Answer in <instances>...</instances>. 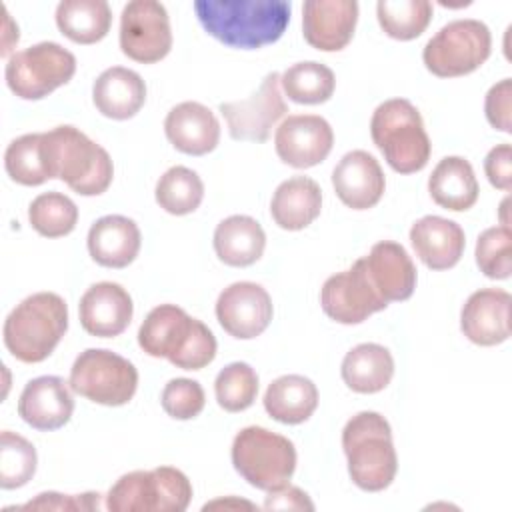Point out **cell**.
I'll list each match as a JSON object with an SVG mask.
<instances>
[{
  "label": "cell",
  "mask_w": 512,
  "mask_h": 512,
  "mask_svg": "<svg viewBox=\"0 0 512 512\" xmlns=\"http://www.w3.org/2000/svg\"><path fill=\"white\" fill-rule=\"evenodd\" d=\"M194 12L202 28L218 42L256 50L284 34L292 6L286 0H196Z\"/></svg>",
  "instance_id": "obj_1"
},
{
  "label": "cell",
  "mask_w": 512,
  "mask_h": 512,
  "mask_svg": "<svg viewBox=\"0 0 512 512\" xmlns=\"http://www.w3.org/2000/svg\"><path fill=\"white\" fill-rule=\"evenodd\" d=\"M138 346L182 370H200L216 356L212 330L176 304H160L148 312L138 330Z\"/></svg>",
  "instance_id": "obj_2"
},
{
  "label": "cell",
  "mask_w": 512,
  "mask_h": 512,
  "mask_svg": "<svg viewBox=\"0 0 512 512\" xmlns=\"http://www.w3.org/2000/svg\"><path fill=\"white\" fill-rule=\"evenodd\" d=\"M42 152L50 180L58 178L76 194L98 196L114 178L110 154L74 126L42 132Z\"/></svg>",
  "instance_id": "obj_3"
},
{
  "label": "cell",
  "mask_w": 512,
  "mask_h": 512,
  "mask_svg": "<svg viewBox=\"0 0 512 512\" xmlns=\"http://www.w3.org/2000/svg\"><path fill=\"white\" fill-rule=\"evenodd\" d=\"M68 330V306L54 292H36L24 298L4 320V344L24 362L46 360Z\"/></svg>",
  "instance_id": "obj_4"
},
{
  "label": "cell",
  "mask_w": 512,
  "mask_h": 512,
  "mask_svg": "<svg viewBox=\"0 0 512 512\" xmlns=\"http://www.w3.org/2000/svg\"><path fill=\"white\" fill-rule=\"evenodd\" d=\"M342 448L352 482L366 492H380L398 472V456L388 420L378 412L354 414L342 430Z\"/></svg>",
  "instance_id": "obj_5"
},
{
  "label": "cell",
  "mask_w": 512,
  "mask_h": 512,
  "mask_svg": "<svg viewBox=\"0 0 512 512\" xmlns=\"http://www.w3.org/2000/svg\"><path fill=\"white\" fill-rule=\"evenodd\" d=\"M370 134L388 166L398 174L422 170L432 152L418 108L406 98L382 102L370 120Z\"/></svg>",
  "instance_id": "obj_6"
},
{
  "label": "cell",
  "mask_w": 512,
  "mask_h": 512,
  "mask_svg": "<svg viewBox=\"0 0 512 512\" xmlns=\"http://www.w3.org/2000/svg\"><path fill=\"white\" fill-rule=\"evenodd\" d=\"M192 500L188 476L174 466L120 476L106 496L110 512H184Z\"/></svg>",
  "instance_id": "obj_7"
},
{
  "label": "cell",
  "mask_w": 512,
  "mask_h": 512,
  "mask_svg": "<svg viewBox=\"0 0 512 512\" xmlns=\"http://www.w3.org/2000/svg\"><path fill=\"white\" fill-rule=\"evenodd\" d=\"M234 470L254 488L272 490L290 482L296 470L292 440L262 426L242 428L232 442Z\"/></svg>",
  "instance_id": "obj_8"
},
{
  "label": "cell",
  "mask_w": 512,
  "mask_h": 512,
  "mask_svg": "<svg viewBox=\"0 0 512 512\" xmlns=\"http://www.w3.org/2000/svg\"><path fill=\"white\" fill-rule=\"evenodd\" d=\"M492 36L484 22L474 18L452 20L424 46L422 60L438 78L466 76L478 70L490 56Z\"/></svg>",
  "instance_id": "obj_9"
},
{
  "label": "cell",
  "mask_w": 512,
  "mask_h": 512,
  "mask_svg": "<svg viewBox=\"0 0 512 512\" xmlns=\"http://www.w3.org/2000/svg\"><path fill=\"white\" fill-rule=\"evenodd\" d=\"M72 392L102 406H122L138 388V370L124 356L106 348H88L70 368Z\"/></svg>",
  "instance_id": "obj_10"
},
{
  "label": "cell",
  "mask_w": 512,
  "mask_h": 512,
  "mask_svg": "<svg viewBox=\"0 0 512 512\" xmlns=\"http://www.w3.org/2000/svg\"><path fill=\"white\" fill-rule=\"evenodd\" d=\"M76 72V58L58 42H38L14 52L4 70L8 88L22 100H40L68 84Z\"/></svg>",
  "instance_id": "obj_11"
},
{
  "label": "cell",
  "mask_w": 512,
  "mask_h": 512,
  "mask_svg": "<svg viewBox=\"0 0 512 512\" xmlns=\"http://www.w3.org/2000/svg\"><path fill=\"white\" fill-rule=\"evenodd\" d=\"M120 48L142 64H154L168 56L172 30L166 8L156 0H132L120 16Z\"/></svg>",
  "instance_id": "obj_12"
},
{
  "label": "cell",
  "mask_w": 512,
  "mask_h": 512,
  "mask_svg": "<svg viewBox=\"0 0 512 512\" xmlns=\"http://www.w3.org/2000/svg\"><path fill=\"white\" fill-rule=\"evenodd\" d=\"M280 88V74L270 72L250 98L220 104V112L234 140L266 142L270 138L274 124L288 112Z\"/></svg>",
  "instance_id": "obj_13"
},
{
  "label": "cell",
  "mask_w": 512,
  "mask_h": 512,
  "mask_svg": "<svg viewBox=\"0 0 512 512\" xmlns=\"http://www.w3.org/2000/svg\"><path fill=\"white\" fill-rule=\"evenodd\" d=\"M320 304L324 314L340 324H360L388 306L370 282L364 258H358L348 270L338 272L324 282Z\"/></svg>",
  "instance_id": "obj_14"
},
{
  "label": "cell",
  "mask_w": 512,
  "mask_h": 512,
  "mask_svg": "<svg viewBox=\"0 0 512 512\" xmlns=\"http://www.w3.org/2000/svg\"><path fill=\"white\" fill-rule=\"evenodd\" d=\"M334 144L328 120L316 114H290L274 134L278 158L292 168H312L326 160Z\"/></svg>",
  "instance_id": "obj_15"
},
{
  "label": "cell",
  "mask_w": 512,
  "mask_h": 512,
  "mask_svg": "<svg viewBox=\"0 0 512 512\" xmlns=\"http://www.w3.org/2000/svg\"><path fill=\"white\" fill-rule=\"evenodd\" d=\"M272 298L256 282H234L216 300L220 326L238 340L260 336L272 320Z\"/></svg>",
  "instance_id": "obj_16"
},
{
  "label": "cell",
  "mask_w": 512,
  "mask_h": 512,
  "mask_svg": "<svg viewBox=\"0 0 512 512\" xmlns=\"http://www.w3.org/2000/svg\"><path fill=\"white\" fill-rule=\"evenodd\" d=\"M358 22L354 0H308L302 6V32L306 42L322 52L348 46Z\"/></svg>",
  "instance_id": "obj_17"
},
{
  "label": "cell",
  "mask_w": 512,
  "mask_h": 512,
  "mask_svg": "<svg viewBox=\"0 0 512 512\" xmlns=\"http://www.w3.org/2000/svg\"><path fill=\"white\" fill-rule=\"evenodd\" d=\"M512 296L502 288H482L468 296L460 312V330L478 346H496L510 338Z\"/></svg>",
  "instance_id": "obj_18"
},
{
  "label": "cell",
  "mask_w": 512,
  "mask_h": 512,
  "mask_svg": "<svg viewBox=\"0 0 512 512\" xmlns=\"http://www.w3.org/2000/svg\"><path fill=\"white\" fill-rule=\"evenodd\" d=\"M72 412V388L60 376H38L30 380L18 398L20 418L42 432L62 428L72 418Z\"/></svg>",
  "instance_id": "obj_19"
},
{
  "label": "cell",
  "mask_w": 512,
  "mask_h": 512,
  "mask_svg": "<svg viewBox=\"0 0 512 512\" xmlns=\"http://www.w3.org/2000/svg\"><path fill=\"white\" fill-rule=\"evenodd\" d=\"M336 196L352 210L376 206L384 194L386 178L378 160L366 150H352L332 170Z\"/></svg>",
  "instance_id": "obj_20"
},
{
  "label": "cell",
  "mask_w": 512,
  "mask_h": 512,
  "mask_svg": "<svg viewBox=\"0 0 512 512\" xmlns=\"http://www.w3.org/2000/svg\"><path fill=\"white\" fill-rule=\"evenodd\" d=\"M132 314V298L116 282L92 284L78 304L82 328L98 338H114L122 334L128 328Z\"/></svg>",
  "instance_id": "obj_21"
},
{
  "label": "cell",
  "mask_w": 512,
  "mask_h": 512,
  "mask_svg": "<svg viewBox=\"0 0 512 512\" xmlns=\"http://www.w3.org/2000/svg\"><path fill=\"white\" fill-rule=\"evenodd\" d=\"M366 272L376 292L390 304L408 300L416 288V266L406 248L392 240L376 242L364 256Z\"/></svg>",
  "instance_id": "obj_22"
},
{
  "label": "cell",
  "mask_w": 512,
  "mask_h": 512,
  "mask_svg": "<svg viewBox=\"0 0 512 512\" xmlns=\"http://www.w3.org/2000/svg\"><path fill=\"white\" fill-rule=\"evenodd\" d=\"M164 132L170 144L190 156H204L220 142V122L216 114L200 102L176 104L166 120Z\"/></svg>",
  "instance_id": "obj_23"
},
{
  "label": "cell",
  "mask_w": 512,
  "mask_h": 512,
  "mask_svg": "<svg viewBox=\"0 0 512 512\" xmlns=\"http://www.w3.org/2000/svg\"><path fill=\"white\" fill-rule=\"evenodd\" d=\"M86 244L96 264L106 268H126L138 256L142 236L132 218L108 214L90 226Z\"/></svg>",
  "instance_id": "obj_24"
},
{
  "label": "cell",
  "mask_w": 512,
  "mask_h": 512,
  "mask_svg": "<svg viewBox=\"0 0 512 512\" xmlns=\"http://www.w3.org/2000/svg\"><path fill=\"white\" fill-rule=\"evenodd\" d=\"M410 242L416 256L430 270H448L464 254L466 236L460 224L442 216H424L410 228Z\"/></svg>",
  "instance_id": "obj_25"
},
{
  "label": "cell",
  "mask_w": 512,
  "mask_h": 512,
  "mask_svg": "<svg viewBox=\"0 0 512 512\" xmlns=\"http://www.w3.org/2000/svg\"><path fill=\"white\" fill-rule=\"evenodd\" d=\"M96 110L112 120H128L140 112L146 102V84L138 72L112 66L106 68L92 86Z\"/></svg>",
  "instance_id": "obj_26"
},
{
  "label": "cell",
  "mask_w": 512,
  "mask_h": 512,
  "mask_svg": "<svg viewBox=\"0 0 512 512\" xmlns=\"http://www.w3.org/2000/svg\"><path fill=\"white\" fill-rule=\"evenodd\" d=\"M322 210V190L308 176L284 180L272 196L270 214L282 230H302L310 226Z\"/></svg>",
  "instance_id": "obj_27"
},
{
  "label": "cell",
  "mask_w": 512,
  "mask_h": 512,
  "mask_svg": "<svg viewBox=\"0 0 512 512\" xmlns=\"http://www.w3.org/2000/svg\"><path fill=\"white\" fill-rule=\"evenodd\" d=\"M428 192L438 206L464 212L476 204L480 188L474 168L466 158L446 156L434 166L428 178Z\"/></svg>",
  "instance_id": "obj_28"
},
{
  "label": "cell",
  "mask_w": 512,
  "mask_h": 512,
  "mask_svg": "<svg viewBox=\"0 0 512 512\" xmlns=\"http://www.w3.org/2000/svg\"><path fill=\"white\" fill-rule=\"evenodd\" d=\"M264 246L266 234L250 216H228L214 230V252L228 266L244 268L258 262Z\"/></svg>",
  "instance_id": "obj_29"
},
{
  "label": "cell",
  "mask_w": 512,
  "mask_h": 512,
  "mask_svg": "<svg viewBox=\"0 0 512 512\" xmlns=\"http://www.w3.org/2000/svg\"><path fill=\"white\" fill-rule=\"evenodd\" d=\"M318 406L316 384L300 374H286L270 382L264 394V410L282 424L306 422Z\"/></svg>",
  "instance_id": "obj_30"
},
{
  "label": "cell",
  "mask_w": 512,
  "mask_h": 512,
  "mask_svg": "<svg viewBox=\"0 0 512 512\" xmlns=\"http://www.w3.org/2000/svg\"><path fill=\"white\" fill-rule=\"evenodd\" d=\"M340 372L350 390L358 394H374L390 384L394 376V358L388 348L364 342L346 352Z\"/></svg>",
  "instance_id": "obj_31"
},
{
  "label": "cell",
  "mask_w": 512,
  "mask_h": 512,
  "mask_svg": "<svg viewBox=\"0 0 512 512\" xmlns=\"http://www.w3.org/2000/svg\"><path fill=\"white\" fill-rule=\"evenodd\" d=\"M112 24V10L104 0H62L56 8L58 30L76 44L100 42Z\"/></svg>",
  "instance_id": "obj_32"
},
{
  "label": "cell",
  "mask_w": 512,
  "mask_h": 512,
  "mask_svg": "<svg viewBox=\"0 0 512 512\" xmlns=\"http://www.w3.org/2000/svg\"><path fill=\"white\" fill-rule=\"evenodd\" d=\"M284 94L296 104H322L336 88L334 72L320 62H296L280 74Z\"/></svg>",
  "instance_id": "obj_33"
},
{
  "label": "cell",
  "mask_w": 512,
  "mask_h": 512,
  "mask_svg": "<svg viewBox=\"0 0 512 512\" xmlns=\"http://www.w3.org/2000/svg\"><path fill=\"white\" fill-rule=\"evenodd\" d=\"M154 196L162 210L174 216H184L202 204L204 184L194 170L172 166L158 178Z\"/></svg>",
  "instance_id": "obj_34"
},
{
  "label": "cell",
  "mask_w": 512,
  "mask_h": 512,
  "mask_svg": "<svg viewBox=\"0 0 512 512\" xmlns=\"http://www.w3.org/2000/svg\"><path fill=\"white\" fill-rule=\"evenodd\" d=\"M380 28L394 40L418 38L432 20L428 0H380L376 4Z\"/></svg>",
  "instance_id": "obj_35"
},
{
  "label": "cell",
  "mask_w": 512,
  "mask_h": 512,
  "mask_svg": "<svg viewBox=\"0 0 512 512\" xmlns=\"http://www.w3.org/2000/svg\"><path fill=\"white\" fill-rule=\"evenodd\" d=\"M28 220L40 236L60 238L76 228L78 208L62 192H44L30 202Z\"/></svg>",
  "instance_id": "obj_36"
},
{
  "label": "cell",
  "mask_w": 512,
  "mask_h": 512,
  "mask_svg": "<svg viewBox=\"0 0 512 512\" xmlns=\"http://www.w3.org/2000/svg\"><path fill=\"white\" fill-rule=\"evenodd\" d=\"M4 168L8 176L22 186H40L50 180L42 152V132L12 140L4 152Z\"/></svg>",
  "instance_id": "obj_37"
},
{
  "label": "cell",
  "mask_w": 512,
  "mask_h": 512,
  "mask_svg": "<svg viewBox=\"0 0 512 512\" xmlns=\"http://www.w3.org/2000/svg\"><path fill=\"white\" fill-rule=\"evenodd\" d=\"M36 448L20 434L2 430L0 434V486L14 490L28 484L36 472Z\"/></svg>",
  "instance_id": "obj_38"
},
{
  "label": "cell",
  "mask_w": 512,
  "mask_h": 512,
  "mask_svg": "<svg viewBox=\"0 0 512 512\" xmlns=\"http://www.w3.org/2000/svg\"><path fill=\"white\" fill-rule=\"evenodd\" d=\"M214 394L218 406L226 412H242L250 408L258 394V374L246 362H232L224 366L214 380Z\"/></svg>",
  "instance_id": "obj_39"
},
{
  "label": "cell",
  "mask_w": 512,
  "mask_h": 512,
  "mask_svg": "<svg viewBox=\"0 0 512 512\" xmlns=\"http://www.w3.org/2000/svg\"><path fill=\"white\" fill-rule=\"evenodd\" d=\"M476 264L484 276L506 280L512 272V232L508 226L486 228L476 240Z\"/></svg>",
  "instance_id": "obj_40"
},
{
  "label": "cell",
  "mask_w": 512,
  "mask_h": 512,
  "mask_svg": "<svg viewBox=\"0 0 512 512\" xmlns=\"http://www.w3.org/2000/svg\"><path fill=\"white\" fill-rule=\"evenodd\" d=\"M160 402L170 418L192 420L204 410L206 394L200 382L190 378H174L164 386Z\"/></svg>",
  "instance_id": "obj_41"
},
{
  "label": "cell",
  "mask_w": 512,
  "mask_h": 512,
  "mask_svg": "<svg viewBox=\"0 0 512 512\" xmlns=\"http://www.w3.org/2000/svg\"><path fill=\"white\" fill-rule=\"evenodd\" d=\"M512 82L510 78H504L496 82L488 92L484 100V112L490 126L496 130H502L506 134L512 132Z\"/></svg>",
  "instance_id": "obj_42"
},
{
  "label": "cell",
  "mask_w": 512,
  "mask_h": 512,
  "mask_svg": "<svg viewBox=\"0 0 512 512\" xmlns=\"http://www.w3.org/2000/svg\"><path fill=\"white\" fill-rule=\"evenodd\" d=\"M98 508H100L98 492H86L76 496L42 492L34 500L18 506V510H98Z\"/></svg>",
  "instance_id": "obj_43"
},
{
  "label": "cell",
  "mask_w": 512,
  "mask_h": 512,
  "mask_svg": "<svg viewBox=\"0 0 512 512\" xmlns=\"http://www.w3.org/2000/svg\"><path fill=\"white\" fill-rule=\"evenodd\" d=\"M484 172L488 182L508 192L512 188V148L508 142L494 146L484 158Z\"/></svg>",
  "instance_id": "obj_44"
},
{
  "label": "cell",
  "mask_w": 512,
  "mask_h": 512,
  "mask_svg": "<svg viewBox=\"0 0 512 512\" xmlns=\"http://www.w3.org/2000/svg\"><path fill=\"white\" fill-rule=\"evenodd\" d=\"M266 510H314L312 500L298 486H290L288 482L268 490L264 500Z\"/></svg>",
  "instance_id": "obj_45"
},
{
  "label": "cell",
  "mask_w": 512,
  "mask_h": 512,
  "mask_svg": "<svg viewBox=\"0 0 512 512\" xmlns=\"http://www.w3.org/2000/svg\"><path fill=\"white\" fill-rule=\"evenodd\" d=\"M18 38H20V34H18V26L12 22V18H10L8 10L4 8V36H2V50H0V54H2L4 58L10 54L12 46H16V44H18Z\"/></svg>",
  "instance_id": "obj_46"
},
{
  "label": "cell",
  "mask_w": 512,
  "mask_h": 512,
  "mask_svg": "<svg viewBox=\"0 0 512 512\" xmlns=\"http://www.w3.org/2000/svg\"><path fill=\"white\" fill-rule=\"evenodd\" d=\"M208 508H256V506L252 502H246V500L228 498V500H214V502L204 506V510H208Z\"/></svg>",
  "instance_id": "obj_47"
},
{
  "label": "cell",
  "mask_w": 512,
  "mask_h": 512,
  "mask_svg": "<svg viewBox=\"0 0 512 512\" xmlns=\"http://www.w3.org/2000/svg\"><path fill=\"white\" fill-rule=\"evenodd\" d=\"M506 208H508V198L502 200L500 204V214H502V226H508V216H506Z\"/></svg>",
  "instance_id": "obj_48"
}]
</instances>
